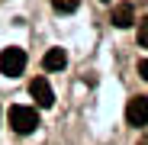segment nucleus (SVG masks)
<instances>
[{
    "label": "nucleus",
    "mask_w": 148,
    "mask_h": 145,
    "mask_svg": "<svg viewBox=\"0 0 148 145\" xmlns=\"http://www.w3.org/2000/svg\"><path fill=\"white\" fill-rule=\"evenodd\" d=\"M29 93H32V100H36L39 107H45V110L55 103V90L48 87V81H45V78H36V81L29 84Z\"/></svg>",
    "instance_id": "20e7f679"
},
{
    "label": "nucleus",
    "mask_w": 148,
    "mask_h": 145,
    "mask_svg": "<svg viewBox=\"0 0 148 145\" xmlns=\"http://www.w3.org/2000/svg\"><path fill=\"white\" fill-rule=\"evenodd\" d=\"M23 71H26V52L16 45L3 48L0 52V74H7V78H19Z\"/></svg>",
    "instance_id": "f257e3e1"
},
{
    "label": "nucleus",
    "mask_w": 148,
    "mask_h": 145,
    "mask_svg": "<svg viewBox=\"0 0 148 145\" xmlns=\"http://www.w3.org/2000/svg\"><path fill=\"white\" fill-rule=\"evenodd\" d=\"M138 45H142V48H148V16L138 23Z\"/></svg>",
    "instance_id": "6e6552de"
},
{
    "label": "nucleus",
    "mask_w": 148,
    "mask_h": 145,
    "mask_svg": "<svg viewBox=\"0 0 148 145\" xmlns=\"http://www.w3.org/2000/svg\"><path fill=\"white\" fill-rule=\"evenodd\" d=\"M64 65H68V52H64V48H48L45 58H42V68L45 71H61Z\"/></svg>",
    "instance_id": "423d86ee"
},
{
    "label": "nucleus",
    "mask_w": 148,
    "mask_h": 145,
    "mask_svg": "<svg viewBox=\"0 0 148 145\" xmlns=\"http://www.w3.org/2000/svg\"><path fill=\"white\" fill-rule=\"evenodd\" d=\"M126 123L129 126H148V97H132L126 103Z\"/></svg>",
    "instance_id": "7ed1b4c3"
},
{
    "label": "nucleus",
    "mask_w": 148,
    "mask_h": 145,
    "mask_svg": "<svg viewBox=\"0 0 148 145\" xmlns=\"http://www.w3.org/2000/svg\"><path fill=\"white\" fill-rule=\"evenodd\" d=\"M132 23H135V10H132V3H116V7H113V26L129 29Z\"/></svg>",
    "instance_id": "39448f33"
},
{
    "label": "nucleus",
    "mask_w": 148,
    "mask_h": 145,
    "mask_svg": "<svg viewBox=\"0 0 148 145\" xmlns=\"http://www.w3.org/2000/svg\"><path fill=\"white\" fill-rule=\"evenodd\" d=\"M52 7L58 10V13H74L81 7V0H52Z\"/></svg>",
    "instance_id": "0eeeda50"
},
{
    "label": "nucleus",
    "mask_w": 148,
    "mask_h": 145,
    "mask_svg": "<svg viewBox=\"0 0 148 145\" xmlns=\"http://www.w3.org/2000/svg\"><path fill=\"white\" fill-rule=\"evenodd\" d=\"M103 3H110V0H103Z\"/></svg>",
    "instance_id": "9d476101"
},
{
    "label": "nucleus",
    "mask_w": 148,
    "mask_h": 145,
    "mask_svg": "<svg viewBox=\"0 0 148 145\" xmlns=\"http://www.w3.org/2000/svg\"><path fill=\"white\" fill-rule=\"evenodd\" d=\"M138 74L148 81V58H142V61H138Z\"/></svg>",
    "instance_id": "1a4fd4ad"
},
{
    "label": "nucleus",
    "mask_w": 148,
    "mask_h": 145,
    "mask_svg": "<svg viewBox=\"0 0 148 145\" xmlns=\"http://www.w3.org/2000/svg\"><path fill=\"white\" fill-rule=\"evenodd\" d=\"M10 126H13L19 135H29V132H36V126H39V113H36L32 107H10Z\"/></svg>",
    "instance_id": "f03ea898"
}]
</instances>
